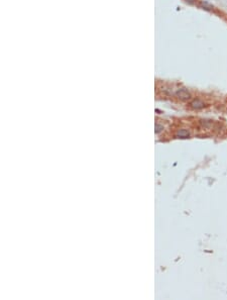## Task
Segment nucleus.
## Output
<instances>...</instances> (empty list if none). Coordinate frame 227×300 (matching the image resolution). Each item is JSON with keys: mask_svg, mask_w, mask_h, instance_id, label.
Segmentation results:
<instances>
[{"mask_svg": "<svg viewBox=\"0 0 227 300\" xmlns=\"http://www.w3.org/2000/svg\"><path fill=\"white\" fill-rule=\"evenodd\" d=\"M178 96H179V98H181L182 100H186V99H189L190 98L189 92H187L186 90L179 91V92H178Z\"/></svg>", "mask_w": 227, "mask_h": 300, "instance_id": "1", "label": "nucleus"}, {"mask_svg": "<svg viewBox=\"0 0 227 300\" xmlns=\"http://www.w3.org/2000/svg\"><path fill=\"white\" fill-rule=\"evenodd\" d=\"M191 105H192L194 108H196V109L204 107V103L201 101V100H194V101L191 103Z\"/></svg>", "mask_w": 227, "mask_h": 300, "instance_id": "2", "label": "nucleus"}, {"mask_svg": "<svg viewBox=\"0 0 227 300\" xmlns=\"http://www.w3.org/2000/svg\"><path fill=\"white\" fill-rule=\"evenodd\" d=\"M179 135L182 136V138H187V136L189 135V133H188L186 130H181L180 133H179Z\"/></svg>", "mask_w": 227, "mask_h": 300, "instance_id": "3", "label": "nucleus"}]
</instances>
